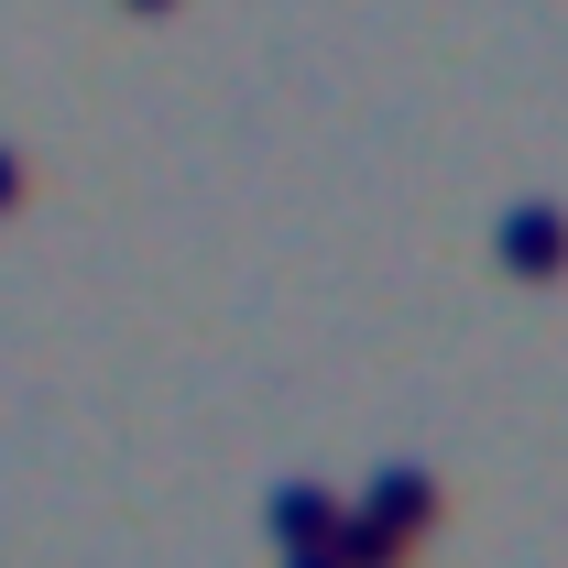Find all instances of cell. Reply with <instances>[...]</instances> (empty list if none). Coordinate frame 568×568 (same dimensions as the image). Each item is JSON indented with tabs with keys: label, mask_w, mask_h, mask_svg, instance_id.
Listing matches in <instances>:
<instances>
[{
	"label": "cell",
	"mask_w": 568,
	"mask_h": 568,
	"mask_svg": "<svg viewBox=\"0 0 568 568\" xmlns=\"http://www.w3.org/2000/svg\"><path fill=\"white\" fill-rule=\"evenodd\" d=\"M503 252H514L525 274H536V263L558 274V263H568V219L558 209H514V219H503Z\"/></svg>",
	"instance_id": "obj_1"
}]
</instances>
